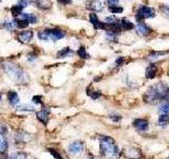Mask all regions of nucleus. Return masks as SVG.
Listing matches in <instances>:
<instances>
[{"mask_svg": "<svg viewBox=\"0 0 169 159\" xmlns=\"http://www.w3.org/2000/svg\"><path fill=\"white\" fill-rule=\"evenodd\" d=\"M18 109L20 110H34V107L33 106H29V105H23V106H20V107H18Z\"/></svg>", "mask_w": 169, "mask_h": 159, "instance_id": "31", "label": "nucleus"}, {"mask_svg": "<svg viewBox=\"0 0 169 159\" xmlns=\"http://www.w3.org/2000/svg\"><path fill=\"white\" fill-rule=\"evenodd\" d=\"M27 3H31L33 5L40 9H49L51 7V1L50 0H27Z\"/></svg>", "mask_w": 169, "mask_h": 159, "instance_id": "8", "label": "nucleus"}, {"mask_svg": "<svg viewBox=\"0 0 169 159\" xmlns=\"http://www.w3.org/2000/svg\"><path fill=\"white\" fill-rule=\"evenodd\" d=\"M85 144L82 141H74L69 146V152L73 155H79L80 153L84 152Z\"/></svg>", "mask_w": 169, "mask_h": 159, "instance_id": "6", "label": "nucleus"}, {"mask_svg": "<svg viewBox=\"0 0 169 159\" xmlns=\"http://www.w3.org/2000/svg\"><path fill=\"white\" fill-rule=\"evenodd\" d=\"M133 125L135 128H137V130H141V132H146L149 127V124H148V122H147V120H144V119L134 120Z\"/></svg>", "mask_w": 169, "mask_h": 159, "instance_id": "10", "label": "nucleus"}, {"mask_svg": "<svg viewBox=\"0 0 169 159\" xmlns=\"http://www.w3.org/2000/svg\"><path fill=\"white\" fill-rule=\"evenodd\" d=\"M85 159H94L93 157H91V156H88V157H86Z\"/></svg>", "mask_w": 169, "mask_h": 159, "instance_id": "37", "label": "nucleus"}, {"mask_svg": "<svg viewBox=\"0 0 169 159\" xmlns=\"http://www.w3.org/2000/svg\"><path fill=\"white\" fill-rule=\"evenodd\" d=\"M48 36V40H59L66 36V32L60 29H46L43 30Z\"/></svg>", "mask_w": 169, "mask_h": 159, "instance_id": "5", "label": "nucleus"}, {"mask_svg": "<svg viewBox=\"0 0 169 159\" xmlns=\"http://www.w3.org/2000/svg\"><path fill=\"white\" fill-rule=\"evenodd\" d=\"M157 72V66L150 65V66L148 67V68H147V70H146V77H147V79H153V77H156Z\"/></svg>", "mask_w": 169, "mask_h": 159, "instance_id": "17", "label": "nucleus"}, {"mask_svg": "<svg viewBox=\"0 0 169 159\" xmlns=\"http://www.w3.org/2000/svg\"><path fill=\"white\" fill-rule=\"evenodd\" d=\"M88 94H89V96L92 98L93 100H96V99H98V98L101 97V93H98V91H93V93H89Z\"/></svg>", "mask_w": 169, "mask_h": 159, "instance_id": "30", "label": "nucleus"}, {"mask_svg": "<svg viewBox=\"0 0 169 159\" xmlns=\"http://www.w3.org/2000/svg\"><path fill=\"white\" fill-rule=\"evenodd\" d=\"M156 16V13H154V10L152 9V8H149V7H142L140 10L137 11V15H135V19L141 22L143 20V19L145 18H152Z\"/></svg>", "mask_w": 169, "mask_h": 159, "instance_id": "4", "label": "nucleus"}, {"mask_svg": "<svg viewBox=\"0 0 169 159\" xmlns=\"http://www.w3.org/2000/svg\"><path fill=\"white\" fill-rule=\"evenodd\" d=\"M88 8L90 10H93V11H96V12H99V11L102 10V4L101 1L98 0H92L88 3Z\"/></svg>", "mask_w": 169, "mask_h": 159, "instance_id": "15", "label": "nucleus"}, {"mask_svg": "<svg viewBox=\"0 0 169 159\" xmlns=\"http://www.w3.org/2000/svg\"><path fill=\"white\" fill-rule=\"evenodd\" d=\"M164 13H165L167 16H169V7H165V8H164Z\"/></svg>", "mask_w": 169, "mask_h": 159, "instance_id": "36", "label": "nucleus"}, {"mask_svg": "<svg viewBox=\"0 0 169 159\" xmlns=\"http://www.w3.org/2000/svg\"><path fill=\"white\" fill-rule=\"evenodd\" d=\"M137 31L138 34L146 36V35H148L151 33V29L147 26L146 24H144V22H140V24L137 26Z\"/></svg>", "mask_w": 169, "mask_h": 159, "instance_id": "13", "label": "nucleus"}, {"mask_svg": "<svg viewBox=\"0 0 169 159\" xmlns=\"http://www.w3.org/2000/svg\"><path fill=\"white\" fill-rule=\"evenodd\" d=\"M21 12H22V8L21 5H15L11 9V13H12L13 17H17V16L21 15Z\"/></svg>", "mask_w": 169, "mask_h": 159, "instance_id": "21", "label": "nucleus"}, {"mask_svg": "<svg viewBox=\"0 0 169 159\" xmlns=\"http://www.w3.org/2000/svg\"><path fill=\"white\" fill-rule=\"evenodd\" d=\"M9 159H27V156L22 152H16L11 155Z\"/></svg>", "mask_w": 169, "mask_h": 159, "instance_id": "25", "label": "nucleus"}, {"mask_svg": "<svg viewBox=\"0 0 169 159\" xmlns=\"http://www.w3.org/2000/svg\"><path fill=\"white\" fill-rule=\"evenodd\" d=\"M109 10L111 11L112 13H122L123 12V8H121V7H115V5H111V7L109 8Z\"/></svg>", "mask_w": 169, "mask_h": 159, "instance_id": "29", "label": "nucleus"}, {"mask_svg": "<svg viewBox=\"0 0 169 159\" xmlns=\"http://www.w3.org/2000/svg\"><path fill=\"white\" fill-rule=\"evenodd\" d=\"M169 98V89L167 86L164 84H159L153 85L150 87L145 94V101L150 104H156L157 102L162 101V100H167Z\"/></svg>", "mask_w": 169, "mask_h": 159, "instance_id": "1", "label": "nucleus"}, {"mask_svg": "<svg viewBox=\"0 0 169 159\" xmlns=\"http://www.w3.org/2000/svg\"><path fill=\"white\" fill-rule=\"evenodd\" d=\"M118 1H120V0H108V2H109V4H110V5H115V4H117V3H118Z\"/></svg>", "mask_w": 169, "mask_h": 159, "instance_id": "33", "label": "nucleus"}, {"mask_svg": "<svg viewBox=\"0 0 169 159\" xmlns=\"http://www.w3.org/2000/svg\"><path fill=\"white\" fill-rule=\"evenodd\" d=\"M32 37H33L32 31H24V32H20L18 34V40L23 44L29 43V41L32 40Z\"/></svg>", "mask_w": 169, "mask_h": 159, "instance_id": "12", "label": "nucleus"}, {"mask_svg": "<svg viewBox=\"0 0 169 159\" xmlns=\"http://www.w3.org/2000/svg\"><path fill=\"white\" fill-rule=\"evenodd\" d=\"M123 62H124V58H123V57L117 58V60H116V65H117V66H121L122 64H123Z\"/></svg>", "mask_w": 169, "mask_h": 159, "instance_id": "34", "label": "nucleus"}, {"mask_svg": "<svg viewBox=\"0 0 169 159\" xmlns=\"http://www.w3.org/2000/svg\"><path fill=\"white\" fill-rule=\"evenodd\" d=\"M89 19L91 21V24H93V27L95 28V29H105V30H106V24H105V22H102L101 20H99L98 17L96 16V14L90 13Z\"/></svg>", "mask_w": 169, "mask_h": 159, "instance_id": "7", "label": "nucleus"}, {"mask_svg": "<svg viewBox=\"0 0 169 159\" xmlns=\"http://www.w3.org/2000/svg\"><path fill=\"white\" fill-rule=\"evenodd\" d=\"M22 18L29 22V24H36L37 22V17L34 14H30V13H23L22 14Z\"/></svg>", "mask_w": 169, "mask_h": 159, "instance_id": "19", "label": "nucleus"}, {"mask_svg": "<svg viewBox=\"0 0 169 159\" xmlns=\"http://www.w3.org/2000/svg\"><path fill=\"white\" fill-rule=\"evenodd\" d=\"M160 113L162 114V115H168L169 114V102L163 103V104L160 106Z\"/></svg>", "mask_w": 169, "mask_h": 159, "instance_id": "23", "label": "nucleus"}, {"mask_svg": "<svg viewBox=\"0 0 169 159\" xmlns=\"http://www.w3.org/2000/svg\"><path fill=\"white\" fill-rule=\"evenodd\" d=\"M7 101H9V103L12 106L18 105L19 102H20V99H19L18 93L14 90H10L9 93H7Z\"/></svg>", "mask_w": 169, "mask_h": 159, "instance_id": "11", "label": "nucleus"}, {"mask_svg": "<svg viewBox=\"0 0 169 159\" xmlns=\"http://www.w3.org/2000/svg\"><path fill=\"white\" fill-rule=\"evenodd\" d=\"M121 26H122V28H123L124 30H127V31H129V30H132V29H133V27H134V26H133V24H132L131 21L127 20L126 18L122 19Z\"/></svg>", "mask_w": 169, "mask_h": 159, "instance_id": "20", "label": "nucleus"}, {"mask_svg": "<svg viewBox=\"0 0 169 159\" xmlns=\"http://www.w3.org/2000/svg\"><path fill=\"white\" fill-rule=\"evenodd\" d=\"M36 117H37V119L39 120L42 124H47L49 121V109L42 108L41 110L36 113Z\"/></svg>", "mask_w": 169, "mask_h": 159, "instance_id": "9", "label": "nucleus"}, {"mask_svg": "<svg viewBox=\"0 0 169 159\" xmlns=\"http://www.w3.org/2000/svg\"><path fill=\"white\" fill-rule=\"evenodd\" d=\"M58 2H60V3L62 4H68L71 2V0H58Z\"/></svg>", "mask_w": 169, "mask_h": 159, "instance_id": "35", "label": "nucleus"}, {"mask_svg": "<svg viewBox=\"0 0 169 159\" xmlns=\"http://www.w3.org/2000/svg\"><path fill=\"white\" fill-rule=\"evenodd\" d=\"M9 149V143H7V140L5 139L4 135L0 132V154H3Z\"/></svg>", "mask_w": 169, "mask_h": 159, "instance_id": "14", "label": "nucleus"}, {"mask_svg": "<svg viewBox=\"0 0 169 159\" xmlns=\"http://www.w3.org/2000/svg\"><path fill=\"white\" fill-rule=\"evenodd\" d=\"M72 54H73V51H72L70 48H63L57 53V57L58 58L68 57V56H70V55H72Z\"/></svg>", "mask_w": 169, "mask_h": 159, "instance_id": "18", "label": "nucleus"}, {"mask_svg": "<svg viewBox=\"0 0 169 159\" xmlns=\"http://www.w3.org/2000/svg\"><path fill=\"white\" fill-rule=\"evenodd\" d=\"M1 98H2V94H1V93H0V101H1Z\"/></svg>", "mask_w": 169, "mask_h": 159, "instance_id": "38", "label": "nucleus"}, {"mask_svg": "<svg viewBox=\"0 0 169 159\" xmlns=\"http://www.w3.org/2000/svg\"><path fill=\"white\" fill-rule=\"evenodd\" d=\"M99 149L101 153L108 157H118L120 155V150L116 146L115 141L111 137L108 136H101L99 137Z\"/></svg>", "mask_w": 169, "mask_h": 159, "instance_id": "2", "label": "nucleus"}, {"mask_svg": "<svg viewBox=\"0 0 169 159\" xmlns=\"http://www.w3.org/2000/svg\"><path fill=\"white\" fill-rule=\"evenodd\" d=\"M16 21V26H17V28H19V29H24V28H27V26H29V22H27L26 19H18V20H15Z\"/></svg>", "mask_w": 169, "mask_h": 159, "instance_id": "24", "label": "nucleus"}, {"mask_svg": "<svg viewBox=\"0 0 169 159\" xmlns=\"http://www.w3.org/2000/svg\"><path fill=\"white\" fill-rule=\"evenodd\" d=\"M126 156L131 159H137L142 157V154L141 152L137 149H130L128 151H126Z\"/></svg>", "mask_w": 169, "mask_h": 159, "instance_id": "16", "label": "nucleus"}, {"mask_svg": "<svg viewBox=\"0 0 169 159\" xmlns=\"http://www.w3.org/2000/svg\"><path fill=\"white\" fill-rule=\"evenodd\" d=\"M48 151L50 152V154H51L52 156H53V157H54L55 159H63V158H62V156L60 155L59 153H58L56 150H54V149H51V147H49Z\"/></svg>", "mask_w": 169, "mask_h": 159, "instance_id": "26", "label": "nucleus"}, {"mask_svg": "<svg viewBox=\"0 0 169 159\" xmlns=\"http://www.w3.org/2000/svg\"><path fill=\"white\" fill-rule=\"evenodd\" d=\"M110 118H111L113 121L118 122V121H120V120L122 119V117H121V116H116V115L114 116V115H113V116H110Z\"/></svg>", "mask_w": 169, "mask_h": 159, "instance_id": "32", "label": "nucleus"}, {"mask_svg": "<svg viewBox=\"0 0 169 159\" xmlns=\"http://www.w3.org/2000/svg\"><path fill=\"white\" fill-rule=\"evenodd\" d=\"M77 54L79 55V57L82 58H87L88 57V54H87V51H86L85 47H80L78 49V51H77Z\"/></svg>", "mask_w": 169, "mask_h": 159, "instance_id": "28", "label": "nucleus"}, {"mask_svg": "<svg viewBox=\"0 0 169 159\" xmlns=\"http://www.w3.org/2000/svg\"><path fill=\"white\" fill-rule=\"evenodd\" d=\"M32 102L36 105H40V106H42V104H43L42 98H41L40 96H34L32 98Z\"/></svg>", "mask_w": 169, "mask_h": 159, "instance_id": "27", "label": "nucleus"}, {"mask_svg": "<svg viewBox=\"0 0 169 159\" xmlns=\"http://www.w3.org/2000/svg\"><path fill=\"white\" fill-rule=\"evenodd\" d=\"M4 70L7 71V73H9V75L11 77H13V79L16 80V81L21 80L23 77L22 70H21L17 65H15V64L7 63L4 65Z\"/></svg>", "mask_w": 169, "mask_h": 159, "instance_id": "3", "label": "nucleus"}, {"mask_svg": "<svg viewBox=\"0 0 169 159\" xmlns=\"http://www.w3.org/2000/svg\"><path fill=\"white\" fill-rule=\"evenodd\" d=\"M169 122V116L168 115H161L159 118V124L162 125L163 127H165Z\"/></svg>", "mask_w": 169, "mask_h": 159, "instance_id": "22", "label": "nucleus"}]
</instances>
